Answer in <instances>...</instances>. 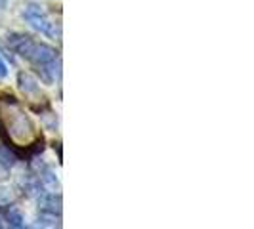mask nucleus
Instances as JSON below:
<instances>
[{
    "label": "nucleus",
    "mask_w": 254,
    "mask_h": 229,
    "mask_svg": "<svg viewBox=\"0 0 254 229\" xmlns=\"http://www.w3.org/2000/svg\"><path fill=\"white\" fill-rule=\"evenodd\" d=\"M0 132L10 145L19 149L42 143L33 118L13 98H0Z\"/></svg>",
    "instance_id": "obj_1"
},
{
    "label": "nucleus",
    "mask_w": 254,
    "mask_h": 229,
    "mask_svg": "<svg viewBox=\"0 0 254 229\" xmlns=\"http://www.w3.org/2000/svg\"><path fill=\"white\" fill-rule=\"evenodd\" d=\"M8 46L10 50L19 54L23 59L38 67L46 82H54L60 76V56L52 46L37 42L35 38L27 35H10Z\"/></svg>",
    "instance_id": "obj_2"
},
{
    "label": "nucleus",
    "mask_w": 254,
    "mask_h": 229,
    "mask_svg": "<svg viewBox=\"0 0 254 229\" xmlns=\"http://www.w3.org/2000/svg\"><path fill=\"white\" fill-rule=\"evenodd\" d=\"M23 19H25L29 25L33 27L35 31H38L40 35L48 38H56L58 37V27L56 23H52V19L46 15V12L38 6V4H29L23 10Z\"/></svg>",
    "instance_id": "obj_3"
},
{
    "label": "nucleus",
    "mask_w": 254,
    "mask_h": 229,
    "mask_svg": "<svg viewBox=\"0 0 254 229\" xmlns=\"http://www.w3.org/2000/svg\"><path fill=\"white\" fill-rule=\"evenodd\" d=\"M38 208L40 212H48V214H58L62 216V195L56 191H44L42 195H38Z\"/></svg>",
    "instance_id": "obj_4"
},
{
    "label": "nucleus",
    "mask_w": 254,
    "mask_h": 229,
    "mask_svg": "<svg viewBox=\"0 0 254 229\" xmlns=\"http://www.w3.org/2000/svg\"><path fill=\"white\" fill-rule=\"evenodd\" d=\"M17 82H19V90L25 94L29 100H38V98H42L38 80L33 75H29V73H19Z\"/></svg>",
    "instance_id": "obj_5"
},
{
    "label": "nucleus",
    "mask_w": 254,
    "mask_h": 229,
    "mask_svg": "<svg viewBox=\"0 0 254 229\" xmlns=\"http://www.w3.org/2000/svg\"><path fill=\"white\" fill-rule=\"evenodd\" d=\"M6 208H8V206H6ZM6 220H8L10 228H15V229L25 228V220L21 216V212H19L17 208H13L12 204H10V208L6 210Z\"/></svg>",
    "instance_id": "obj_6"
},
{
    "label": "nucleus",
    "mask_w": 254,
    "mask_h": 229,
    "mask_svg": "<svg viewBox=\"0 0 254 229\" xmlns=\"http://www.w3.org/2000/svg\"><path fill=\"white\" fill-rule=\"evenodd\" d=\"M15 199H17V195H15V191H13L12 187L0 185V208H6V206L13 204Z\"/></svg>",
    "instance_id": "obj_7"
},
{
    "label": "nucleus",
    "mask_w": 254,
    "mask_h": 229,
    "mask_svg": "<svg viewBox=\"0 0 254 229\" xmlns=\"http://www.w3.org/2000/svg\"><path fill=\"white\" fill-rule=\"evenodd\" d=\"M60 220H62V218L58 216V214L40 212V216H38V226H42V228H60V226H62Z\"/></svg>",
    "instance_id": "obj_8"
},
{
    "label": "nucleus",
    "mask_w": 254,
    "mask_h": 229,
    "mask_svg": "<svg viewBox=\"0 0 254 229\" xmlns=\"http://www.w3.org/2000/svg\"><path fill=\"white\" fill-rule=\"evenodd\" d=\"M15 165V157H13V153H10V149H6L4 145H0V166L2 168H12Z\"/></svg>",
    "instance_id": "obj_9"
},
{
    "label": "nucleus",
    "mask_w": 254,
    "mask_h": 229,
    "mask_svg": "<svg viewBox=\"0 0 254 229\" xmlns=\"http://www.w3.org/2000/svg\"><path fill=\"white\" fill-rule=\"evenodd\" d=\"M6 75H8V67H6V63H4L2 57H0V78H4Z\"/></svg>",
    "instance_id": "obj_10"
},
{
    "label": "nucleus",
    "mask_w": 254,
    "mask_h": 229,
    "mask_svg": "<svg viewBox=\"0 0 254 229\" xmlns=\"http://www.w3.org/2000/svg\"><path fill=\"white\" fill-rule=\"evenodd\" d=\"M6 8V0H0V10H4Z\"/></svg>",
    "instance_id": "obj_11"
},
{
    "label": "nucleus",
    "mask_w": 254,
    "mask_h": 229,
    "mask_svg": "<svg viewBox=\"0 0 254 229\" xmlns=\"http://www.w3.org/2000/svg\"><path fill=\"white\" fill-rule=\"evenodd\" d=\"M0 228H2V224H0Z\"/></svg>",
    "instance_id": "obj_12"
}]
</instances>
